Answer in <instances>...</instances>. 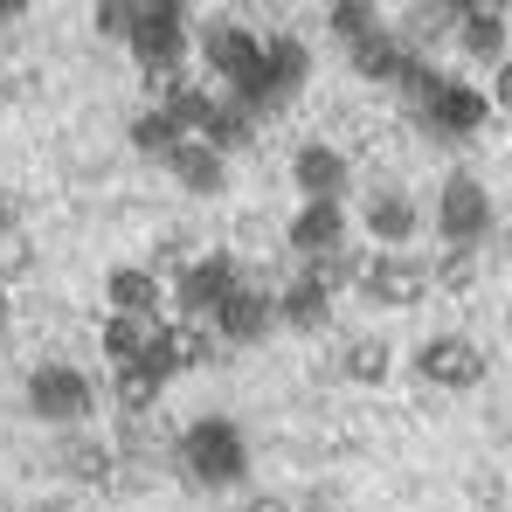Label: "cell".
<instances>
[{"label": "cell", "mask_w": 512, "mask_h": 512, "mask_svg": "<svg viewBox=\"0 0 512 512\" xmlns=\"http://www.w3.org/2000/svg\"><path fill=\"white\" fill-rule=\"evenodd\" d=\"M180 471H187V485H208V492L243 485V478H250V443H243V429L222 423V416L187 423V436H180Z\"/></svg>", "instance_id": "cell-1"}, {"label": "cell", "mask_w": 512, "mask_h": 512, "mask_svg": "<svg viewBox=\"0 0 512 512\" xmlns=\"http://www.w3.org/2000/svg\"><path fill=\"white\" fill-rule=\"evenodd\" d=\"M305 84H312V49H305L298 35H263L256 77H250V90H243L236 104H243L250 118H263V111H284Z\"/></svg>", "instance_id": "cell-2"}, {"label": "cell", "mask_w": 512, "mask_h": 512, "mask_svg": "<svg viewBox=\"0 0 512 512\" xmlns=\"http://www.w3.org/2000/svg\"><path fill=\"white\" fill-rule=\"evenodd\" d=\"M436 229H443L450 250H478V243H485V229H492V194H485L478 173H450V180H443V194H436Z\"/></svg>", "instance_id": "cell-3"}, {"label": "cell", "mask_w": 512, "mask_h": 512, "mask_svg": "<svg viewBox=\"0 0 512 512\" xmlns=\"http://www.w3.org/2000/svg\"><path fill=\"white\" fill-rule=\"evenodd\" d=\"M28 409H35L42 423H56V429H77V423H90V409H97V388H90L84 367H35V374H28Z\"/></svg>", "instance_id": "cell-4"}, {"label": "cell", "mask_w": 512, "mask_h": 512, "mask_svg": "<svg viewBox=\"0 0 512 512\" xmlns=\"http://www.w3.org/2000/svg\"><path fill=\"white\" fill-rule=\"evenodd\" d=\"M236 284H243V263H236L229 250H208V256H194V263L180 270L173 305H180V319H187V326H201V319H215V305H222Z\"/></svg>", "instance_id": "cell-5"}, {"label": "cell", "mask_w": 512, "mask_h": 512, "mask_svg": "<svg viewBox=\"0 0 512 512\" xmlns=\"http://www.w3.org/2000/svg\"><path fill=\"white\" fill-rule=\"evenodd\" d=\"M429 291V263L409 250H381L360 263V298L367 305H388V312H409L416 298Z\"/></svg>", "instance_id": "cell-6"}, {"label": "cell", "mask_w": 512, "mask_h": 512, "mask_svg": "<svg viewBox=\"0 0 512 512\" xmlns=\"http://www.w3.org/2000/svg\"><path fill=\"white\" fill-rule=\"evenodd\" d=\"M201 63H208V77H222V84L236 90H250V77H256V56H263V35H250V28H236V21H208L201 35Z\"/></svg>", "instance_id": "cell-7"}, {"label": "cell", "mask_w": 512, "mask_h": 512, "mask_svg": "<svg viewBox=\"0 0 512 512\" xmlns=\"http://www.w3.org/2000/svg\"><path fill=\"white\" fill-rule=\"evenodd\" d=\"M125 42H132V56H139L146 70H180V56H187L194 35H187V14L160 0V7H139V21H132Z\"/></svg>", "instance_id": "cell-8"}, {"label": "cell", "mask_w": 512, "mask_h": 512, "mask_svg": "<svg viewBox=\"0 0 512 512\" xmlns=\"http://www.w3.org/2000/svg\"><path fill=\"white\" fill-rule=\"evenodd\" d=\"M215 353V333L208 326H187V319H153V333H146V367L167 381V374H187V367H201Z\"/></svg>", "instance_id": "cell-9"}, {"label": "cell", "mask_w": 512, "mask_h": 512, "mask_svg": "<svg viewBox=\"0 0 512 512\" xmlns=\"http://www.w3.org/2000/svg\"><path fill=\"white\" fill-rule=\"evenodd\" d=\"M416 374L436 388H478L485 381V346H471L464 333H436L416 346Z\"/></svg>", "instance_id": "cell-10"}, {"label": "cell", "mask_w": 512, "mask_h": 512, "mask_svg": "<svg viewBox=\"0 0 512 512\" xmlns=\"http://www.w3.org/2000/svg\"><path fill=\"white\" fill-rule=\"evenodd\" d=\"M485 111H492V104H485V90L450 84V77H443V84L423 97V125H429V139H471V132L485 125Z\"/></svg>", "instance_id": "cell-11"}, {"label": "cell", "mask_w": 512, "mask_h": 512, "mask_svg": "<svg viewBox=\"0 0 512 512\" xmlns=\"http://www.w3.org/2000/svg\"><path fill=\"white\" fill-rule=\"evenodd\" d=\"M284 243L305 256V263H319V256H333L346 243V208L340 201H305L298 215H291V229H284Z\"/></svg>", "instance_id": "cell-12"}, {"label": "cell", "mask_w": 512, "mask_h": 512, "mask_svg": "<svg viewBox=\"0 0 512 512\" xmlns=\"http://www.w3.org/2000/svg\"><path fill=\"white\" fill-rule=\"evenodd\" d=\"M270 326H277V319H270V291H263V284H236V291L215 305V333L229 346H256Z\"/></svg>", "instance_id": "cell-13"}, {"label": "cell", "mask_w": 512, "mask_h": 512, "mask_svg": "<svg viewBox=\"0 0 512 512\" xmlns=\"http://www.w3.org/2000/svg\"><path fill=\"white\" fill-rule=\"evenodd\" d=\"M104 298H111L118 319H153V312L167 305V284H160L153 263H118V270L104 277Z\"/></svg>", "instance_id": "cell-14"}, {"label": "cell", "mask_w": 512, "mask_h": 512, "mask_svg": "<svg viewBox=\"0 0 512 512\" xmlns=\"http://www.w3.org/2000/svg\"><path fill=\"white\" fill-rule=\"evenodd\" d=\"M270 319H277V326H298V333H319V326L333 319V298L312 284V270H298L284 291H270Z\"/></svg>", "instance_id": "cell-15"}, {"label": "cell", "mask_w": 512, "mask_h": 512, "mask_svg": "<svg viewBox=\"0 0 512 512\" xmlns=\"http://www.w3.org/2000/svg\"><path fill=\"white\" fill-rule=\"evenodd\" d=\"M291 180H298L305 201H340V194H346V160L333 153V146H298Z\"/></svg>", "instance_id": "cell-16"}, {"label": "cell", "mask_w": 512, "mask_h": 512, "mask_svg": "<svg viewBox=\"0 0 512 512\" xmlns=\"http://www.w3.org/2000/svg\"><path fill=\"white\" fill-rule=\"evenodd\" d=\"M167 173L187 187V194H222V180H229V167H222V153H208L201 139H180L167 153Z\"/></svg>", "instance_id": "cell-17"}, {"label": "cell", "mask_w": 512, "mask_h": 512, "mask_svg": "<svg viewBox=\"0 0 512 512\" xmlns=\"http://www.w3.org/2000/svg\"><path fill=\"white\" fill-rule=\"evenodd\" d=\"M160 395H167V381H160L146 360H125V367H111V402H118L125 416H153V409H160Z\"/></svg>", "instance_id": "cell-18"}, {"label": "cell", "mask_w": 512, "mask_h": 512, "mask_svg": "<svg viewBox=\"0 0 512 512\" xmlns=\"http://www.w3.org/2000/svg\"><path fill=\"white\" fill-rule=\"evenodd\" d=\"M367 236L388 243V250H402V243L416 236V201H409V194H374V201H367Z\"/></svg>", "instance_id": "cell-19"}, {"label": "cell", "mask_w": 512, "mask_h": 512, "mask_svg": "<svg viewBox=\"0 0 512 512\" xmlns=\"http://www.w3.org/2000/svg\"><path fill=\"white\" fill-rule=\"evenodd\" d=\"M457 28H464V49L471 56H506V7H457Z\"/></svg>", "instance_id": "cell-20"}, {"label": "cell", "mask_w": 512, "mask_h": 512, "mask_svg": "<svg viewBox=\"0 0 512 512\" xmlns=\"http://www.w3.org/2000/svg\"><path fill=\"white\" fill-rule=\"evenodd\" d=\"M250 132H256L250 111H243L236 97H215V118H208V132H201V146H208V153H243Z\"/></svg>", "instance_id": "cell-21"}, {"label": "cell", "mask_w": 512, "mask_h": 512, "mask_svg": "<svg viewBox=\"0 0 512 512\" xmlns=\"http://www.w3.org/2000/svg\"><path fill=\"white\" fill-rule=\"evenodd\" d=\"M402 56H409V42H402V35H388V28H374V35L353 49V70H360V77H374V84H395Z\"/></svg>", "instance_id": "cell-22"}, {"label": "cell", "mask_w": 512, "mask_h": 512, "mask_svg": "<svg viewBox=\"0 0 512 512\" xmlns=\"http://www.w3.org/2000/svg\"><path fill=\"white\" fill-rule=\"evenodd\" d=\"M388 367H395V353H388V340H353L346 346V360H340V374L346 381H388Z\"/></svg>", "instance_id": "cell-23"}, {"label": "cell", "mask_w": 512, "mask_h": 512, "mask_svg": "<svg viewBox=\"0 0 512 512\" xmlns=\"http://www.w3.org/2000/svg\"><path fill=\"white\" fill-rule=\"evenodd\" d=\"M132 146H139L146 160H160V167H167V153L180 146V132H173L167 111H139V118H132Z\"/></svg>", "instance_id": "cell-24"}, {"label": "cell", "mask_w": 512, "mask_h": 512, "mask_svg": "<svg viewBox=\"0 0 512 512\" xmlns=\"http://www.w3.org/2000/svg\"><path fill=\"white\" fill-rule=\"evenodd\" d=\"M146 333H153V319H104V353H111V367H125V360H139L146 353Z\"/></svg>", "instance_id": "cell-25"}, {"label": "cell", "mask_w": 512, "mask_h": 512, "mask_svg": "<svg viewBox=\"0 0 512 512\" xmlns=\"http://www.w3.org/2000/svg\"><path fill=\"white\" fill-rule=\"evenodd\" d=\"M63 471L97 485V478H111V450H104V443H90V436H70V443H63Z\"/></svg>", "instance_id": "cell-26"}, {"label": "cell", "mask_w": 512, "mask_h": 512, "mask_svg": "<svg viewBox=\"0 0 512 512\" xmlns=\"http://www.w3.org/2000/svg\"><path fill=\"white\" fill-rule=\"evenodd\" d=\"M374 28H381V14H374V7H360V0H346V7H333V35H340L346 49H360V42H367Z\"/></svg>", "instance_id": "cell-27"}, {"label": "cell", "mask_w": 512, "mask_h": 512, "mask_svg": "<svg viewBox=\"0 0 512 512\" xmlns=\"http://www.w3.org/2000/svg\"><path fill=\"white\" fill-rule=\"evenodd\" d=\"M132 21H139V7H97V28H104V35H118V42L132 35Z\"/></svg>", "instance_id": "cell-28"}, {"label": "cell", "mask_w": 512, "mask_h": 512, "mask_svg": "<svg viewBox=\"0 0 512 512\" xmlns=\"http://www.w3.org/2000/svg\"><path fill=\"white\" fill-rule=\"evenodd\" d=\"M243 512H291V506H284L277 492H256V499H250V506H243Z\"/></svg>", "instance_id": "cell-29"}, {"label": "cell", "mask_w": 512, "mask_h": 512, "mask_svg": "<svg viewBox=\"0 0 512 512\" xmlns=\"http://www.w3.org/2000/svg\"><path fill=\"white\" fill-rule=\"evenodd\" d=\"M7 222H14V215H7V201H0V236H7Z\"/></svg>", "instance_id": "cell-30"}, {"label": "cell", "mask_w": 512, "mask_h": 512, "mask_svg": "<svg viewBox=\"0 0 512 512\" xmlns=\"http://www.w3.org/2000/svg\"><path fill=\"white\" fill-rule=\"evenodd\" d=\"M0 333H7V291H0Z\"/></svg>", "instance_id": "cell-31"}]
</instances>
